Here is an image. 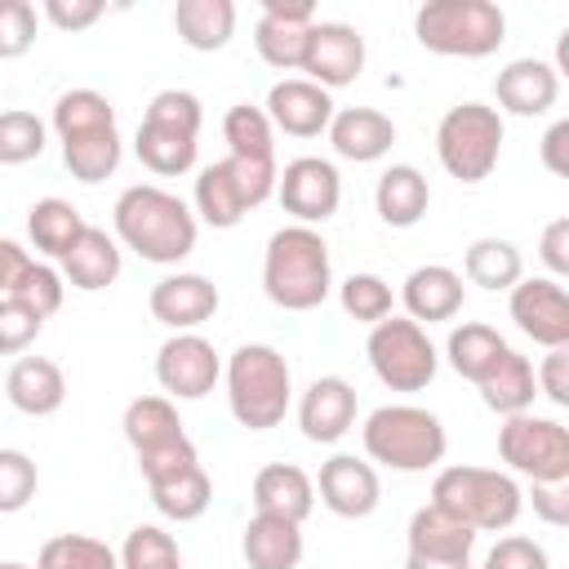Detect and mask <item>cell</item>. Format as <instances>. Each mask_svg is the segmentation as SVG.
I'll list each match as a JSON object with an SVG mask.
<instances>
[{
  "instance_id": "obj_1",
  "label": "cell",
  "mask_w": 569,
  "mask_h": 569,
  "mask_svg": "<svg viewBox=\"0 0 569 569\" xmlns=\"http://www.w3.org/2000/svg\"><path fill=\"white\" fill-rule=\"evenodd\" d=\"M111 222H116V240L156 267L182 262L196 249V231H200L191 204L156 182L124 187L111 209Z\"/></svg>"
},
{
  "instance_id": "obj_2",
  "label": "cell",
  "mask_w": 569,
  "mask_h": 569,
  "mask_svg": "<svg viewBox=\"0 0 569 569\" xmlns=\"http://www.w3.org/2000/svg\"><path fill=\"white\" fill-rule=\"evenodd\" d=\"M53 133L62 142V164L76 182L93 187L120 169L116 107L98 89H67L53 102Z\"/></svg>"
},
{
  "instance_id": "obj_3",
  "label": "cell",
  "mask_w": 569,
  "mask_h": 569,
  "mask_svg": "<svg viewBox=\"0 0 569 569\" xmlns=\"http://www.w3.org/2000/svg\"><path fill=\"white\" fill-rule=\"evenodd\" d=\"M262 289L280 311H316L333 289L325 236L302 222L271 231L262 253Z\"/></svg>"
},
{
  "instance_id": "obj_4",
  "label": "cell",
  "mask_w": 569,
  "mask_h": 569,
  "mask_svg": "<svg viewBox=\"0 0 569 569\" xmlns=\"http://www.w3.org/2000/svg\"><path fill=\"white\" fill-rule=\"evenodd\" d=\"M227 405L231 418L249 431H271L284 422L293 400V373L289 360L267 342H244L227 356Z\"/></svg>"
},
{
  "instance_id": "obj_5",
  "label": "cell",
  "mask_w": 569,
  "mask_h": 569,
  "mask_svg": "<svg viewBox=\"0 0 569 569\" xmlns=\"http://www.w3.org/2000/svg\"><path fill=\"white\" fill-rule=\"evenodd\" d=\"M360 440L369 462L391 471H431L449 449L445 422L422 405H378L365 418Z\"/></svg>"
},
{
  "instance_id": "obj_6",
  "label": "cell",
  "mask_w": 569,
  "mask_h": 569,
  "mask_svg": "<svg viewBox=\"0 0 569 569\" xmlns=\"http://www.w3.org/2000/svg\"><path fill=\"white\" fill-rule=\"evenodd\" d=\"M413 36L440 58H489L507 40V13L493 0H427L413 13Z\"/></svg>"
},
{
  "instance_id": "obj_7",
  "label": "cell",
  "mask_w": 569,
  "mask_h": 569,
  "mask_svg": "<svg viewBox=\"0 0 569 569\" xmlns=\"http://www.w3.org/2000/svg\"><path fill=\"white\" fill-rule=\"evenodd\" d=\"M431 507H440L445 516L462 520L476 533H498L511 529L525 493L507 471L493 467H445L431 485Z\"/></svg>"
},
{
  "instance_id": "obj_8",
  "label": "cell",
  "mask_w": 569,
  "mask_h": 569,
  "mask_svg": "<svg viewBox=\"0 0 569 569\" xmlns=\"http://www.w3.org/2000/svg\"><path fill=\"white\" fill-rule=\"evenodd\" d=\"M200 98L187 93V89H160L147 111H142V124H138V138H133V151L138 160L156 173V178H178L196 164V151H200Z\"/></svg>"
},
{
  "instance_id": "obj_9",
  "label": "cell",
  "mask_w": 569,
  "mask_h": 569,
  "mask_svg": "<svg viewBox=\"0 0 569 569\" xmlns=\"http://www.w3.org/2000/svg\"><path fill=\"white\" fill-rule=\"evenodd\" d=\"M276 173H280L276 160L222 156V160H213V164L200 169L196 191H191V200H196L191 213H200V222L227 231V227H236L249 209H258L267 196H276Z\"/></svg>"
},
{
  "instance_id": "obj_10",
  "label": "cell",
  "mask_w": 569,
  "mask_h": 569,
  "mask_svg": "<svg viewBox=\"0 0 569 569\" xmlns=\"http://www.w3.org/2000/svg\"><path fill=\"white\" fill-rule=\"evenodd\" d=\"M436 156L449 178L485 182L502 156V116L485 102H458L436 124Z\"/></svg>"
},
{
  "instance_id": "obj_11",
  "label": "cell",
  "mask_w": 569,
  "mask_h": 569,
  "mask_svg": "<svg viewBox=\"0 0 569 569\" xmlns=\"http://www.w3.org/2000/svg\"><path fill=\"white\" fill-rule=\"evenodd\" d=\"M365 356H369L373 378L387 391H422V387H431V378L440 369V356H436L427 329L396 311L369 329Z\"/></svg>"
},
{
  "instance_id": "obj_12",
  "label": "cell",
  "mask_w": 569,
  "mask_h": 569,
  "mask_svg": "<svg viewBox=\"0 0 569 569\" xmlns=\"http://www.w3.org/2000/svg\"><path fill=\"white\" fill-rule=\"evenodd\" d=\"M498 458L533 485H560L569 480V431L556 418L511 413L498 427Z\"/></svg>"
},
{
  "instance_id": "obj_13",
  "label": "cell",
  "mask_w": 569,
  "mask_h": 569,
  "mask_svg": "<svg viewBox=\"0 0 569 569\" xmlns=\"http://www.w3.org/2000/svg\"><path fill=\"white\" fill-rule=\"evenodd\" d=\"M276 196H280V204H284V213L293 222L316 227V222H325V218L338 213V204H342V178H338V169L329 160L298 156V160H289L276 173Z\"/></svg>"
},
{
  "instance_id": "obj_14",
  "label": "cell",
  "mask_w": 569,
  "mask_h": 569,
  "mask_svg": "<svg viewBox=\"0 0 569 569\" xmlns=\"http://www.w3.org/2000/svg\"><path fill=\"white\" fill-rule=\"evenodd\" d=\"M222 360L209 338L200 333H173L156 351V382L164 387L169 400H200L218 387Z\"/></svg>"
},
{
  "instance_id": "obj_15",
  "label": "cell",
  "mask_w": 569,
  "mask_h": 569,
  "mask_svg": "<svg viewBox=\"0 0 569 569\" xmlns=\"http://www.w3.org/2000/svg\"><path fill=\"white\" fill-rule=\"evenodd\" d=\"M511 320L525 338H533L538 347H569V293L560 280L551 276H533V280H516L511 289Z\"/></svg>"
},
{
  "instance_id": "obj_16",
  "label": "cell",
  "mask_w": 569,
  "mask_h": 569,
  "mask_svg": "<svg viewBox=\"0 0 569 569\" xmlns=\"http://www.w3.org/2000/svg\"><path fill=\"white\" fill-rule=\"evenodd\" d=\"M311 84L320 89H342L351 84L360 71H365V36L351 27V22H311L307 31V53H302V67Z\"/></svg>"
},
{
  "instance_id": "obj_17",
  "label": "cell",
  "mask_w": 569,
  "mask_h": 569,
  "mask_svg": "<svg viewBox=\"0 0 569 569\" xmlns=\"http://www.w3.org/2000/svg\"><path fill=\"white\" fill-rule=\"evenodd\" d=\"M316 22L311 0H267L262 18L253 27V49L276 71H298L307 53V31Z\"/></svg>"
},
{
  "instance_id": "obj_18",
  "label": "cell",
  "mask_w": 569,
  "mask_h": 569,
  "mask_svg": "<svg viewBox=\"0 0 569 569\" xmlns=\"http://www.w3.org/2000/svg\"><path fill=\"white\" fill-rule=\"evenodd\" d=\"M262 111H267L271 129L289 133V138H320L338 107H333V93L311 84L307 76H284V80H276L267 89V107Z\"/></svg>"
},
{
  "instance_id": "obj_19",
  "label": "cell",
  "mask_w": 569,
  "mask_h": 569,
  "mask_svg": "<svg viewBox=\"0 0 569 569\" xmlns=\"http://www.w3.org/2000/svg\"><path fill=\"white\" fill-rule=\"evenodd\" d=\"M222 293L209 276H196V271H178V276H164L151 284L147 293V307L160 325H169L173 333H196V325L213 320Z\"/></svg>"
},
{
  "instance_id": "obj_20",
  "label": "cell",
  "mask_w": 569,
  "mask_h": 569,
  "mask_svg": "<svg viewBox=\"0 0 569 569\" xmlns=\"http://www.w3.org/2000/svg\"><path fill=\"white\" fill-rule=\"evenodd\" d=\"M316 489H320V502L342 520H365L382 502V480H378L373 462H365L356 453H333L329 462H320Z\"/></svg>"
},
{
  "instance_id": "obj_21",
  "label": "cell",
  "mask_w": 569,
  "mask_h": 569,
  "mask_svg": "<svg viewBox=\"0 0 569 569\" xmlns=\"http://www.w3.org/2000/svg\"><path fill=\"white\" fill-rule=\"evenodd\" d=\"M298 427L311 445H333L356 427V387L338 373L311 378L298 400Z\"/></svg>"
},
{
  "instance_id": "obj_22",
  "label": "cell",
  "mask_w": 569,
  "mask_h": 569,
  "mask_svg": "<svg viewBox=\"0 0 569 569\" xmlns=\"http://www.w3.org/2000/svg\"><path fill=\"white\" fill-rule=\"evenodd\" d=\"M493 98L507 116H547L560 98V71L542 58H516L498 71ZM498 111V116H502Z\"/></svg>"
},
{
  "instance_id": "obj_23",
  "label": "cell",
  "mask_w": 569,
  "mask_h": 569,
  "mask_svg": "<svg viewBox=\"0 0 569 569\" xmlns=\"http://www.w3.org/2000/svg\"><path fill=\"white\" fill-rule=\"evenodd\" d=\"M325 133H329V147L342 160H356V164L382 160L391 151V142H396L391 116H382L373 107H342V111H333V120H329Z\"/></svg>"
},
{
  "instance_id": "obj_24",
  "label": "cell",
  "mask_w": 569,
  "mask_h": 569,
  "mask_svg": "<svg viewBox=\"0 0 569 569\" xmlns=\"http://www.w3.org/2000/svg\"><path fill=\"white\" fill-rule=\"evenodd\" d=\"M4 396L27 418H49L67 400V378L49 356H18L4 373Z\"/></svg>"
},
{
  "instance_id": "obj_25",
  "label": "cell",
  "mask_w": 569,
  "mask_h": 569,
  "mask_svg": "<svg viewBox=\"0 0 569 569\" xmlns=\"http://www.w3.org/2000/svg\"><path fill=\"white\" fill-rule=\"evenodd\" d=\"M400 302H405L409 320H418V325L453 320L462 311V276L453 267H445V262L413 267L405 289H400Z\"/></svg>"
},
{
  "instance_id": "obj_26",
  "label": "cell",
  "mask_w": 569,
  "mask_h": 569,
  "mask_svg": "<svg viewBox=\"0 0 569 569\" xmlns=\"http://www.w3.org/2000/svg\"><path fill=\"white\" fill-rule=\"evenodd\" d=\"M316 507V480L298 467V462H267L253 476V511L267 516H284L293 525H302Z\"/></svg>"
},
{
  "instance_id": "obj_27",
  "label": "cell",
  "mask_w": 569,
  "mask_h": 569,
  "mask_svg": "<svg viewBox=\"0 0 569 569\" xmlns=\"http://www.w3.org/2000/svg\"><path fill=\"white\" fill-rule=\"evenodd\" d=\"M62 280L80 293H98L120 280V244L102 227H84L80 240L62 253Z\"/></svg>"
},
{
  "instance_id": "obj_28",
  "label": "cell",
  "mask_w": 569,
  "mask_h": 569,
  "mask_svg": "<svg viewBox=\"0 0 569 569\" xmlns=\"http://www.w3.org/2000/svg\"><path fill=\"white\" fill-rule=\"evenodd\" d=\"M244 565L249 569H298L302 560V525L284 520V516H267L253 511L240 538Z\"/></svg>"
},
{
  "instance_id": "obj_29",
  "label": "cell",
  "mask_w": 569,
  "mask_h": 569,
  "mask_svg": "<svg viewBox=\"0 0 569 569\" xmlns=\"http://www.w3.org/2000/svg\"><path fill=\"white\" fill-rule=\"evenodd\" d=\"M405 542H409V556H422V560H471L476 529H467L462 520H453L427 502L409 516Z\"/></svg>"
},
{
  "instance_id": "obj_30",
  "label": "cell",
  "mask_w": 569,
  "mask_h": 569,
  "mask_svg": "<svg viewBox=\"0 0 569 569\" xmlns=\"http://www.w3.org/2000/svg\"><path fill=\"white\" fill-rule=\"evenodd\" d=\"M173 31L196 53L227 49L236 36V4L231 0H178L173 4Z\"/></svg>"
},
{
  "instance_id": "obj_31",
  "label": "cell",
  "mask_w": 569,
  "mask_h": 569,
  "mask_svg": "<svg viewBox=\"0 0 569 569\" xmlns=\"http://www.w3.org/2000/svg\"><path fill=\"white\" fill-rule=\"evenodd\" d=\"M120 427H124V440L133 445L138 458L156 453V449H169V445H178L187 436L169 396H138V400H129Z\"/></svg>"
},
{
  "instance_id": "obj_32",
  "label": "cell",
  "mask_w": 569,
  "mask_h": 569,
  "mask_svg": "<svg viewBox=\"0 0 569 569\" xmlns=\"http://www.w3.org/2000/svg\"><path fill=\"white\" fill-rule=\"evenodd\" d=\"M373 204L387 227H413V222H422V213L431 204V187L413 164H391V169H382V178L373 187Z\"/></svg>"
},
{
  "instance_id": "obj_33",
  "label": "cell",
  "mask_w": 569,
  "mask_h": 569,
  "mask_svg": "<svg viewBox=\"0 0 569 569\" xmlns=\"http://www.w3.org/2000/svg\"><path fill=\"white\" fill-rule=\"evenodd\" d=\"M476 387H480V400H485L493 413H502V418L529 413V405H533V396H538L529 356H520V351H511V347L502 351V360H498Z\"/></svg>"
},
{
  "instance_id": "obj_34",
  "label": "cell",
  "mask_w": 569,
  "mask_h": 569,
  "mask_svg": "<svg viewBox=\"0 0 569 569\" xmlns=\"http://www.w3.org/2000/svg\"><path fill=\"white\" fill-rule=\"evenodd\" d=\"M84 227H89V222L80 218V209H76L71 200H62V196H44V200H36L31 213H27L31 249L44 253V258H58V262H62V253L80 240Z\"/></svg>"
},
{
  "instance_id": "obj_35",
  "label": "cell",
  "mask_w": 569,
  "mask_h": 569,
  "mask_svg": "<svg viewBox=\"0 0 569 569\" xmlns=\"http://www.w3.org/2000/svg\"><path fill=\"white\" fill-rule=\"evenodd\" d=\"M147 493H151V502H156V511H160L164 520L187 525V520H200V516L209 511V502H213V480H209V471L196 462V467H187V471H178V476H164V480L147 485Z\"/></svg>"
},
{
  "instance_id": "obj_36",
  "label": "cell",
  "mask_w": 569,
  "mask_h": 569,
  "mask_svg": "<svg viewBox=\"0 0 569 569\" xmlns=\"http://www.w3.org/2000/svg\"><path fill=\"white\" fill-rule=\"evenodd\" d=\"M462 271L471 284L489 289V293H502L511 289L516 280H525V258L511 240H498V236H480L467 244V258H462Z\"/></svg>"
},
{
  "instance_id": "obj_37",
  "label": "cell",
  "mask_w": 569,
  "mask_h": 569,
  "mask_svg": "<svg viewBox=\"0 0 569 569\" xmlns=\"http://www.w3.org/2000/svg\"><path fill=\"white\" fill-rule=\"evenodd\" d=\"M502 351H507V338H502L493 325H480V320L458 325V329L449 333V342H445V356H449L453 373L467 378V382H480V378L502 360Z\"/></svg>"
},
{
  "instance_id": "obj_38",
  "label": "cell",
  "mask_w": 569,
  "mask_h": 569,
  "mask_svg": "<svg viewBox=\"0 0 569 569\" xmlns=\"http://www.w3.org/2000/svg\"><path fill=\"white\" fill-rule=\"evenodd\" d=\"M222 138H227V156L276 160V129H271L267 111L253 107V102H236L222 116Z\"/></svg>"
},
{
  "instance_id": "obj_39",
  "label": "cell",
  "mask_w": 569,
  "mask_h": 569,
  "mask_svg": "<svg viewBox=\"0 0 569 569\" xmlns=\"http://www.w3.org/2000/svg\"><path fill=\"white\" fill-rule=\"evenodd\" d=\"M36 569H120V551L89 533H58L40 547Z\"/></svg>"
},
{
  "instance_id": "obj_40",
  "label": "cell",
  "mask_w": 569,
  "mask_h": 569,
  "mask_svg": "<svg viewBox=\"0 0 569 569\" xmlns=\"http://www.w3.org/2000/svg\"><path fill=\"white\" fill-rule=\"evenodd\" d=\"M338 302H342V311H347L351 320H360V325H369V329H373L378 320H387L391 307H396L391 284H387L382 276H373V271H356V276H347L342 289H338Z\"/></svg>"
},
{
  "instance_id": "obj_41",
  "label": "cell",
  "mask_w": 569,
  "mask_h": 569,
  "mask_svg": "<svg viewBox=\"0 0 569 569\" xmlns=\"http://www.w3.org/2000/svg\"><path fill=\"white\" fill-rule=\"evenodd\" d=\"M44 142H49V129L36 111H22V107L0 111V164H27L44 151Z\"/></svg>"
},
{
  "instance_id": "obj_42",
  "label": "cell",
  "mask_w": 569,
  "mask_h": 569,
  "mask_svg": "<svg viewBox=\"0 0 569 569\" xmlns=\"http://www.w3.org/2000/svg\"><path fill=\"white\" fill-rule=\"evenodd\" d=\"M120 569H182V556L160 525H138L120 547Z\"/></svg>"
},
{
  "instance_id": "obj_43",
  "label": "cell",
  "mask_w": 569,
  "mask_h": 569,
  "mask_svg": "<svg viewBox=\"0 0 569 569\" xmlns=\"http://www.w3.org/2000/svg\"><path fill=\"white\" fill-rule=\"evenodd\" d=\"M62 293H67L62 271H53L49 262H36V258L22 267V276H18V280H13V289H9V298L27 302L40 320H49V316L62 307Z\"/></svg>"
},
{
  "instance_id": "obj_44",
  "label": "cell",
  "mask_w": 569,
  "mask_h": 569,
  "mask_svg": "<svg viewBox=\"0 0 569 569\" xmlns=\"http://www.w3.org/2000/svg\"><path fill=\"white\" fill-rule=\"evenodd\" d=\"M40 489V471L22 449H0V516L22 511Z\"/></svg>"
},
{
  "instance_id": "obj_45",
  "label": "cell",
  "mask_w": 569,
  "mask_h": 569,
  "mask_svg": "<svg viewBox=\"0 0 569 569\" xmlns=\"http://www.w3.org/2000/svg\"><path fill=\"white\" fill-rule=\"evenodd\" d=\"M40 329H44V320L27 302H18L9 293L0 298V356H22L40 338Z\"/></svg>"
},
{
  "instance_id": "obj_46",
  "label": "cell",
  "mask_w": 569,
  "mask_h": 569,
  "mask_svg": "<svg viewBox=\"0 0 569 569\" xmlns=\"http://www.w3.org/2000/svg\"><path fill=\"white\" fill-rule=\"evenodd\" d=\"M36 44V4L0 0V58H22Z\"/></svg>"
},
{
  "instance_id": "obj_47",
  "label": "cell",
  "mask_w": 569,
  "mask_h": 569,
  "mask_svg": "<svg viewBox=\"0 0 569 569\" xmlns=\"http://www.w3.org/2000/svg\"><path fill=\"white\" fill-rule=\"evenodd\" d=\"M480 569H551V560H547V547L542 542H533L525 533H507V538H498L489 547V556H485Z\"/></svg>"
},
{
  "instance_id": "obj_48",
  "label": "cell",
  "mask_w": 569,
  "mask_h": 569,
  "mask_svg": "<svg viewBox=\"0 0 569 569\" xmlns=\"http://www.w3.org/2000/svg\"><path fill=\"white\" fill-rule=\"evenodd\" d=\"M196 462H200V453H196L191 436H182V440H178V445H169V449L142 453V458H138V471H142V480H147V485H156V480L178 476V471H187V467H196Z\"/></svg>"
},
{
  "instance_id": "obj_49",
  "label": "cell",
  "mask_w": 569,
  "mask_h": 569,
  "mask_svg": "<svg viewBox=\"0 0 569 569\" xmlns=\"http://www.w3.org/2000/svg\"><path fill=\"white\" fill-rule=\"evenodd\" d=\"M533 382L556 409H569V347H551L533 369Z\"/></svg>"
},
{
  "instance_id": "obj_50",
  "label": "cell",
  "mask_w": 569,
  "mask_h": 569,
  "mask_svg": "<svg viewBox=\"0 0 569 569\" xmlns=\"http://www.w3.org/2000/svg\"><path fill=\"white\" fill-rule=\"evenodd\" d=\"M58 31H84L102 18V0H44L40 9Z\"/></svg>"
},
{
  "instance_id": "obj_51",
  "label": "cell",
  "mask_w": 569,
  "mask_h": 569,
  "mask_svg": "<svg viewBox=\"0 0 569 569\" xmlns=\"http://www.w3.org/2000/svg\"><path fill=\"white\" fill-rule=\"evenodd\" d=\"M538 258L547 262L551 280L569 276V218H556V222H547V231H542V244H538Z\"/></svg>"
},
{
  "instance_id": "obj_52",
  "label": "cell",
  "mask_w": 569,
  "mask_h": 569,
  "mask_svg": "<svg viewBox=\"0 0 569 569\" xmlns=\"http://www.w3.org/2000/svg\"><path fill=\"white\" fill-rule=\"evenodd\" d=\"M533 511L547 520V525H569V480H560V485H533Z\"/></svg>"
},
{
  "instance_id": "obj_53",
  "label": "cell",
  "mask_w": 569,
  "mask_h": 569,
  "mask_svg": "<svg viewBox=\"0 0 569 569\" xmlns=\"http://www.w3.org/2000/svg\"><path fill=\"white\" fill-rule=\"evenodd\" d=\"M542 164L556 173V178H569V120H556L547 133H542Z\"/></svg>"
},
{
  "instance_id": "obj_54",
  "label": "cell",
  "mask_w": 569,
  "mask_h": 569,
  "mask_svg": "<svg viewBox=\"0 0 569 569\" xmlns=\"http://www.w3.org/2000/svg\"><path fill=\"white\" fill-rule=\"evenodd\" d=\"M31 262V253L22 249V244H13V240H4L0 236V298L13 289V280L22 276V267Z\"/></svg>"
},
{
  "instance_id": "obj_55",
  "label": "cell",
  "mask_w": 569,
  "mask_h": 569,
  "mask_svg": "<svg viewBox=\"0 0 569 569\" xmlns=\"http://www.w3.org/2000/svg\"><path fill=\"white\" fill-rule=\"evenodd\" d=\"M405 569H471V560H422V556H405Z\"/></svg>"
},
{
  "instance_id": "obj_56",
  "label": "cell",
  "mask_w": 569,
  "mask_h": 569,
  "mask_svg": "<svg viewBox=\"0 0 569 569\" xmlns=\"http://www.w3.org/2000/svg\"><path fill=\"white\" fill-rule=\"evenodd\" d=\"M0 569H31V565H22V560H0Z\"/></svg>"
}]
</instances>
